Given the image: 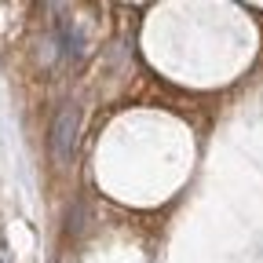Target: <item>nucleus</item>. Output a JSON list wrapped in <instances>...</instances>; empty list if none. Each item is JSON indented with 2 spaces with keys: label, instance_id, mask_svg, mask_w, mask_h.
<instances>
[{
  "label": "nucleus",
  "instance_id": "nucleus-1",
  "mask_svg": "<svg viewBox=\"0 0 263 263\" xmlns=\"http://www.w3.org/2000/svg\"><path fill=\"white\" fill-rule=\"evenodd\" d=\"M77 110L73 106H62L51 121V161L55 164H66L73 157V143H77Z\"/></svg>",
  "mask_w": 263,
  "mask_h": 263
}]
</instances>
